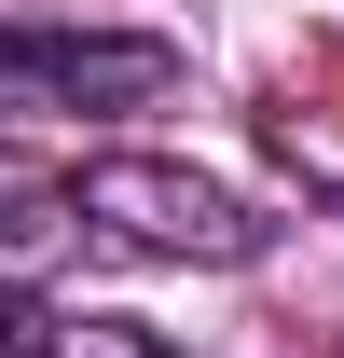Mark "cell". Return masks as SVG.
<instances>
[{
  "label": "cell",
  "mask_w": 344,
  "mask_h": 358,
  "mask_svg": "<svg viewBox=\"0 0 344 358\" xmlns=\"http://www.w3.org/2000/svg\"><path fill=\"white\" fill-rule=\"evenodd\" d=\"M69 207H83V234L138 248V262H261V207L248 193H220L193 166H152V152H96L69 179Z\"/></svg>",
  "instance_id": "1"
},
{
  "label": "cell",
  "mask_w": 344,
  "mask_h": 358,
  "mask_svg": "<svg viewBox=\"0 0 344 358\" xmlns=\"http://www.w3.org/2000/svg\"><path fill=\"white\" fill-rule=\"evenodd\" d=\"M166 83H179V55L124 42V28H0V124L14 110H138Z\"/></svg>",
  "instance_id": "2"
},
{
  "label": "cell",
  "mask_w": 344,
  "mask_h": 358,
  "mask_svg": "<svg viewBox=\"0 0 344 358\" xmlns=\"http://www.w3.org/2000/svg\"><path fill=\"white\" fill-rule=\"evenodd\" d=\"M69 248H83L69 179H42V166H14V152H0V289H55Z\"/></svg>",
  "instance_id": "3"
},
{
  "label": "cell",
  "mask_w": 344,
  "mask_h": 358,
  "mask_svg": "<svg viewBox=\"0 0 344 358\" xmlns=\"http://www.w3.org/2000/svg\"><path fill=\"white\" fill-rule=\"evenodd\" d=\"M28 358H166V345H138L124 317H55V331H28Z\"/></svg>",
  "instance_id": "4"
},
{
  "label": "cell",
  "mask_w": 344,
  "mask_h": 358,
  "mask_svg": "<svg viewBox=\"0 0 344 358\" xmlns=\"http://www.w3.org/2000/svg\"><path fill=\"white\" fill-rule=\"evenodd\" d=\"M0 358H28V331H0Z\"/></svg>",
  "instance_id": "5"
}]
</instances>
